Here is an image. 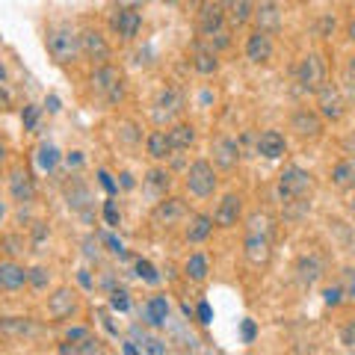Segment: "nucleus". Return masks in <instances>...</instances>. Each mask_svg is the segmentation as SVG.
Returning a JSON list of instances; mask_svg holds the SVG:
<instances>
[{"instance_id": "nucleus-1", "label": "nucleus", "mask_w": 355, "mask_h": 355, "mask_svg": "<svg viewBox=\"0 0 355 355\" xmlns=\"http://www.w3.org/2000/svg\"><path fill=\"white\" fill-rule=\"evenodd\" d=\"M44 44H48V53H51V60L57 65H69V62H74L83 53L80 33H77L74 27H69V24L51 27L48 36H44Z\"/></svg>"}, {"instance_id": "nucleus-2", "label": "nucleus", "mask_w": 355, "mask_h": 355, "mask_svg": "<svg viewBox=\"0 0 355 355\" xmlns=\"http://www.w3.org/2000/svg\"><path fill=\"white\" fill-rule=\"evenodd\" d=\"M311 190H314V181H311V175L305 169H299V166H287L279 175V198L287 207L308 205Z\"/></svg>"}, {"instance_id": "nucleus-3", "label": "nucleus", "mask_w": 355, "mask_h": 355, "mask_svg": "<svg viewBox=\"0 0 355 355\" xmlns=\"http://www.w3.org/2000/svg\"><path fill=\"white\" fill-rule=\"evenodd\" d=\"M92 89L98 95L104 98L107 104H119L121 98H125V74H121V69H116V65H98L95 74H92Z\"/></svg>"}, {"instance_id": "nucleus-4", "label": "nucleus", "mask_w": 355, "mask_h": 355, "mask_svg": "<svg viewBox=\"0 0 355 355\" xmlns=\"http://www.w3.org/2000/svg\"><path fill=\"white\" fill-rule=\"evenodd\" d=\"M187 190L198 198H207L214 196L216 190V172H214V163L207 160H196L190 169H187Z\"/></svg>"}, {"instance_id": "nucleus-5", "label": "nucleus", "mask_w": 355, "mask_h": 355, "mask_svg": "<svg viewBox=\"0 0 355 355\" xmlns=\"http://www.w3.org/2000/svg\"><path fill=\"white\" fill-rule=\"evenodd\" d=\"M296 74H299V83H302L308 92H317V89L326 83V74H329L326 60L320 57V53H308V57H302V62H299Z\"/></svg>"}, {"instance_id": "nucleus-6", "label": "nucleus", "mask_w": 355, "mask_h": 355, "mask_svg": "<svg viewBox=\"0 0 355 355\" xmlns=\"http://www.w3.org/2000/svg\"><path fill=\"white\" fill-rule=\"evenodd\" d=\"M317 107H320V116L329 119V121H338L347 110V101H343L340 89L335 83H323L317 89Z\"/></svg>"}, {"instance_id": "nucleus-7", "label": "nucleus", "mask_w": 355, "mask_h": 355, "mask_svg": "<svg viewBox=\"0 0 355 355\" xmlns=\"http://www.w3.org/2000/svg\"><path fill=\"white\" fill-rule=\"evenodd\" d=\"M243 252H246V261L252 266H266L270 258H272L270 234H263V231H249L246 243H243Z\"/></svg>"}, {"instance_id": "nucleus-8", "label": "nucleus", "mask_w": 355, "mask_h": 355, "mask_svg": "<svg viewBox=\"0 0 355 355\" xmlns=\"http://www.w3.org/2000/svg\"><path fill=\"white\" fill-rule=\"evenodd\" d=\"M80 48H83L86 57L92 62H98V65H104L110 60V42L104 39V33L95 30V27H89V30L80 33Z\"/></svg>"}, {"instance_id": "nucleus-9", "label": "nucleus", "mask_w": 355, "mask_h": 355, "mask_svg": "<svg viewBox=\"0 0 355 355\" xmlns=\"http://www.w3.org/2000/svg\"><path fill=\"white\" fill-rule=\"evenodd\" d=\"M291 130L299 139H317L323 133V119H320V113H311V110H296L291 119Z\"/></svg>"}, {"instance_id": "nucleus-10", "label": "nucleus", "mask_w": 355, "mask_h": 355, "mask_svg": "<svg viewBox=\"0 0 355 355\" xmlns=\"http://www.w3.org/2000/svg\"><path fill=\"white\" fill-rule=\"evenodd\" d=\"M110 27H113L121 39H133L139 33L142 27V15L137 12V9H130V6H119L113 18H110Z\"/></svg>"}, {"instance_id": "nucleus-11", "label": "nucleus", "mask_w": 355, "mask_h": 355, "mask_svg": "<svg viewBox=\"0 0 355 355\" xmlns=\"http://www.w3.org/2000/svg\"><path fill=\"white\" fill-rule=\"evenodd\" d=\"M210 154H214V163L219 166V169H225V172H231L240 163V146H237V139H231V137L214 139V148H210Z\"/></svg>"}, {"instance_id": "nucleus-12", "label": "nucleus", "mask_w": 355, "mask_h": 355, "mask_svg": "<svg viewBox=\"0 0 355 355\" xmlns=\"http://www.w3.org/2000/svg\"><path fill=\"white\" fill-rule=\"evenodd\" d=\"M74 311H77V293L71 287H60V291H53L48 296V314L53 320H65V317H71Z\"/></svg>"}, {"instance_id": "nucleus-13", "label": "nucleus", "mask_w": 355, "mask_h": 355, "mask_svg": "<svg viewBox=\"0 0 355 355\" xmlns=\"http://www.w3.org/2000/svg\"><path fill=\"white\" fill-rule=\"evenodd\" d=\"M154 107H157V110H154V119H157V121L172 119V116H178L184 110V92L178 86H166Z\"/></svg>"}, {"instance_id": "nucleus-14", "label": "nucleus", "mask_w": 355, "mask_h": 355, "mask_svg": "<svg viewBox=\"0 0 355 355\" xmlns=\"http://www.w3.org/2000/svg\"><path fill=\"white\" fill-rule=\"evenodd\" d=\"M252 21H254V27L263 30V33H275L282 27V12H279V3L275 0H261L258 6H254V12H252Z\"/></svg>"}, {"instance_id": "nucleus-15", "label": "nucleus", "mask_w": 355, "mask_h": 355, "mask_svg": "<svg viewBox=\"0 0 355 355\" xmlns=\"http://www.w3.org/2000/svg\"><path fill=\"white\" fill-rule=\"evenodd\" d=\"M246 57L252 62H270L272 60V33H263V30H254L252 36L246 39Z\"/></svg>"}, {"instance_id": "nucleus-16", "label": "nucleus", "mask_w": 355, "mask_h": 355, "mask_svg": "<svg viewBox=\"0 0 355 355\" xmlns=\"http://www.w3.org/2000/svg\"><path fill=\"white\" fill-rule=\"evenodd\" d=\"M219 27H225V6L219 0H207L198 12V30H202V36H210Z\"/></svg>"}, {"instance_id": "nucleus-17", "label": "nucleus", "mask_w": 355, "mask_h": 355, "mask_svg": "<svg viewBox=\"0 0 355 355\" xmlns=\"http://www.w3.org/2000/svg\"><path fill=\"white\" fill-rule=\"evenodd\" d=\"M9 193L21 205H30L36 198V184H33L27 169H12V175H9Z\"/></svg>"}, {"instance_id": "nucleus-18", "label": "nucleus", "mask_w": 355, "mask_h": 355, "mask_svg": "<svg viewBox=\"0 0 355 355\" xmlns=\"http://www.w3.org/2000/svg\"><path fill=\"white\" fill-rule=\"evenodd\" d=\"M65 202H69V207L77 210V214L89 216V207H92V193H89V187L83 181L71 178V181L65 184Z\"/></svg>"}, {"instance_id": "nucleus-19", "label": "nucleus", "mask_w": 355, "mask_h": 355, "mask_svg": "<svg viewBox=\"0 0 355 355\" xmlns=\"http://www.w3.org/2000/svg\"><path fill=\"white\" fill-rule=\"evenodd\" d=\"M240 214H243V198L234 196V193H228V196L219 202L216 214H214V222H216L219 228H231V225H237Z\"/></svg>"}, {"instance_id": "nucleus-20", "label": "nucleus", "mask_w": 355, "mask_h": 355, "mask_svg": "<svg viewBox=\"0 0 355 355\" xmlns=\"http://www.w3.org/2000/svg\"><path fill=\"white\" fill-rule=\"evenodd\" d=\"M184 214H187V207H184V202H181V198H166V202H160L157 207H154L151 219H154V225H160V228H169V225H175V222L181 219Z\"/></svg>"}, {"instance_id": "nucleus-21", "label": "nucleus", "mask_w": 355, "mask_h": 355, "mask_svg": "<svg viewBox=\"0 0 355 355\" xmlns=\"http://www.w3.org/2000/svg\"><path fill=\"white\" fill-rule=\"evenodd\" d=\"M30 279V270H24L15 261H0V287L3 291H21Z\"/></svg>"}, {"instance_id": "nucleus-22", "label": "nucleus", "mask_w": 355, "mask_h": 355, "mask_svg": "<svg viewBox=\"0 0 355 355\" xmlns=\"http://www.w3.org/2000/svg\"><path fill=\"white\" fill-rule=\"evenodd\" d=\"M0 335L6 338H33L39 335V326L30 317H0Z\"/></svg>"}, {"instance_id": "nucleus-23", "label": "nucleus", "mask_w": 355, "mask_h": 355, "mask_svg": "<svg viewBox=\"0 0 355 355\" xmlns=\"http://www.w3.org/2000/svg\"><path fill=\"white\" fill-rule=\"evenodd\" d=\"M142 320L154 329H163L166 320H169V299L166 296H151L146 305H142Z\"/></svg>"}, {"instance_id": "nucleus-24", "label": "nucleus", "mask_w": 355, "mask_h": 355, "mask_svg": "<svg viewBox=\"0 0 355 355\" xmlns=\"http://www.w3.org/2000/svg\"><path fill=\"white\" fill-rule=\"evenodd\" d=\"M287 151V139L282 137L279 130H263L258 137V154L266 160H279L282 154Z\"/></svg>"}, {"instance_id": "nucleus-25", "label": "nucleus", "mask_w": 355, "mask_h": 355, "mask_svg": "<svg viewBox=\"0 0 355 355\" xmlns=\"http://www.w3.org/2000/svg\"><path fill=\"white\" fill-rule=\"evenodd\" d=\"M320 275H323V261L317 258V254H302V258L296 261V279L302 284H314L320 282Z\"/></svg>"}, {"instance_id": "nucleus-26", "label": "nucleus", "mask_w": 355, "mask_h": 355, "mask_svg": "<svg viewBox=\"0 0 355 355\" xmlns=\"http://www.w3.org/2000/svg\"><path fill=\"white\" fill-rule=\"evenodd\" d=\"M331 184H335L338 190H355V160L352 157L335 163V169H331Z\"/></svg>"}, {"instance_id": "nucleus-27", "label": "nucleus", "mask_w": 355, "mask_h": 355, "mask_svg": "<svg viewBox=\"0 0 355 355\" xmlns=\"http://www.w3.org/2000/svg\"><path fill=\"white\" fill-rule=\"evenodd\" d=\"M193 69L198 74H214L219 69L216 51L214 48H205V44H196V48H193Z\"/></svg>"}, {"instance_id": "nucleus-28", "label": "nucleus", "mask_w": 355, "mask_h": 355, "mask_svg": "<svg viewBox=\"0 0 355 355\" xmlns=\"http://www.w3.org/2000/svg\"><path fill=\"white\" fill-rule=\"evenodd\" d=\"M148 154L154 160H169L172 157V151H175V146H172V139H169V133H163V130H154V133H148Z\"/></svg>"}, {"instance_id": "nucleus-29", "label": "nucleus", "mask_w": 355, "mask_h": 355, "mask_svg": "<svg viewBox=\"0 0 355 355\" xmlns=\"http://www.w3.org/2000/svg\"><path fill=\"white\" fill-rule=\"evenodd\" d=\"M214 216H205V214H198L190 219V225H187V240L190 243H205L210 237V231H214Z\"/></svg>"}, {"instance_id": "nucleus-30", "label": "nucleus", "mask_w": 355, "mask_h": 355, "mask_svg": "<svg viewBox=\"0 0 355 355\" xmlns=\"http://www.w3.org/2000/svg\"><path fill=\"white\" fill-rule=\"evenodd\" d=\"M60 352H74V355H98V352H104V347H101V340L98 338H83V340H77V343H62L60 347Z\"/></svg>"}, {"instance_id": "nucleus-31", "label": "nucleus", "mask_w": 355, "mask_h": 355, "mask_svg": "<svg viewBox=\"0 0 355 355\" xmlns=\"http://www.w3.org/2000/svg\"><path fill=\"white\" fill-rule=\"evenodd\" d=\"M169 139H172L175 151L190 148L193 142H196V128H193V125H175V128L169 130Z\"/></svg>"}, {"instance_id": "nucleus-32", "label": "nucleus", "mask_w": 355, "mask_h": 355, "mask_svg": "<svg viewBox=\"0 0 355 355\" xmlns=\"http://www.w3.org/2000/svg\"><path fill=\"white\" fill-rule=\"evenodd\" d=\"M184 272H187V279L190 282H205L207 279V258L205 254H190L187 258V263H184Z\"/></svg>"}, {"instance_id": "nucleus-33", "label": "nucleus", "mask_w": 355, "mask_h": 355, "mask_svg": "<svg viewBox=\"0 0 355 355\" xmlns=\"http://www.w3.org/2000/svg\"><path fill=\"white\" fill-rule=\"evenodd\" d=\"M252 12H254L252 0H234V3H231V24L243 27L246 21H252Z\"/></svg>"}, {"instance_id": "nucleus-34", "label": "nucleus", "mask_w": 355, "mask_h": 355, "mask_svg": "<svg viewBox=\"0 0 355 355\" xmlns=\"http://www.w3.org/2000/svg\"><path fill=\"white\" fill-rule=\"evenodd\" d=\"M57 160H60V151L53 148V146H48V142H44V146L39 148V166L42 169H53V166H57Z\"/></svg>"}, {"instance_id": "nucleus-35", "label": "nucleus", "mask_w": 355, "mask_h": 355, "mask_svg": "<svg viewBox=\"0 0 355 355\" xmlns=\"http://www.w3.org/2000/svg\"><path fill=\"white\" fill-rule=\"evenodd\" d=\"M48 282H51V272L44 270V266H33L27 284H30V287H36V291H42V287H48Z\"/></svg>"}, {"instance_id": "nucleus-36", "label": "nucleus", "mask_w": 355, "mask_h": 355, "mask_svg": "<svg viewBox=\"0 0 355 355\" xmlns=\"http://www.w3.org/2000/svg\"><path fill=\"white\" fill-rule=\"evenodd\" d=\"M340 287H343V296L355 302V270H352V266L340 270Z\"/></svg>"}, {"instance_id": "nucleus-37", "label": "nucleus", "mask_w": 355, "mask_h": 355, "mask_svg": "<svg viewBox=\"0 0 355 355\" xmlns=\"http://www.w3.org/2000/svg\"><path fill=\"white\" fill-rule=\"evenodd\" d=\"M137 275L139 279H146L148 284H160V275H157V270H154V266L148 263V261H137Z\"/></svg>"}, {"instance_id": "nucleus-38", "label": "nucleus", "mask_w": 355, "mask_h": 355, "mask_svg": "<svg viewBox=\"0 0 355 355\" xmlns=\"http://www.w3.org/2000/svg\"><path fill=\"white\" fill-rule=\"evenodd\" d=\"M148 184L157 187V190H169L172 178H169V172H163V169H151V172H148Z\"/></svg>"}, {"instance_id": "nucleus-39", "label": "nucleus", "mask_w": 355, "mask_h": 355, "mask_svg": "<svg viewBox=\"0 0 355 355\" xmlns=\"http://www.w3.org/2000/svg\"><path fill=\"white\" fill-rule=\"evenodd\" d=\"M210 48H214V51H222V48H228V44H231V36H228V30L225 27H219L216 33H210Z\"/></svg>"}, {"instance_id": "nucleus-40", "label": "nucleus", "mask_w": 355, "mask_h": 355, "mask_svg": "<svg viewBox=\"0 0 355 355\" xmlns=\"http://www.w3.org/2000/svg\"><path fill=\"white\" fill-rule=\"evenodd\" d=\"M110 308H113V311H128L130 308L128 291H113V293H110Z\"/></svg>"}, {"instance_id": "nucleus-41", "label": "nucleus", "mask_w": 355, "mask_h": 355, "mask_svg": "<svg viewBox=\"0 0 355 355\" xmlns=\"http://www.w3.org/2000/svg\"><path fill=\"white\" fill-rule=\"evenodd\" d=\"M323 302L331 305V308L340 305V302H343V287H340V284H338V287H326V291H323Z\"/></svg>"}, {"instance_id": "nucleus-42", "label": "nucleus", "mask_w": 355, "mask_h": 355, "mask_svg": "<svg viewBox=\"0 0 355 355\" xmlns=\"http://www.w3.org/2000/svg\"><path fill=\"white\" fill-rule=\"evenodd\" d=\"M3 246H6L9 254H21V252H24V240L15 237V234H9V237H3Z\"/></svg>"}, {"instance_id": "nucleus-43", "label": "nucleus", "mask_w": 355, "mask_h": 355, "mask_svg": "<svg viewBox=\"0 0 355 355\" xmlns=\"http://www.w3.org/2000/svg\"><path fill=\"white\" fill-rule=\"evenodd\" d=\"M196 314H198V323L202 326H207L210 320H214V308H210L207 302H198V308H196Z\"/></svg>"}, {"instance_id": "nucleus-44", "label": "nucleus", "mask_w": 355, "mask_h": 355, "mask_svg": "<svg viewBox=\"0 0 355 355\" xmlns=\"http://www.w3.org/2000/svg\"><path fill=\"white\" fill-rule=\"evenodd\" d=\"M104 219L110 222V225H119V207H116V202H104Z\"/></svg>"}, {"instance_id": "nucleus-45", "label": "nucleus", "mask_w": 355, "mask_h": 355, "mask_svg": "<svg viewBox=\"0 0 355 355\" xmlns=\"http://www.w3.org/2000/svg\"><path fill=\"white\" fill-rule=\"evenodd\" d=\"M146 352H154V355H163V352H169V347H166L163 340H157V338H148L146 340V347H142Z\"/></svg>"}, {"instance_id": "nucleus-46", "label": "nucleus", "mask_w": 355, "mask_h": 355, "mask_svg": "<svg viewBox=\"0 0 355 355\" xmlns=\"http://www.w3.org/2000/svg\"><path fill=\"white\" fill-rule=\"evenodd\" d=\"M36 119H39V107H24V128L27 130L36 128Z\"/></svg>"}, {"instance_id": "nucleus-47", "label": "nucleus", "mask_w": 355, "mask_h": 355, "mask_svg": "<svg viewBox=\"0 0 355 355\" xmlns=\"http://www.w3.org/2000/svg\"><path fill=\"white\" fill-rule=\"evenodd\" d=\"M340 340L347 343V347H355V323H349V326L340 329Z\"/></svg>"}, {"instance_id": "nucleus-48", "label": "nucleus", "mask_w": 355, "mask_h": 355, "mask_svg": "<svg viewBox=\"0 0 355 355\" xmlns=\"http://www.w3.org/2000/svg\"><path fill=\"white\" fill-rule=\"evenodd\" d=\"M83 338H89V329H83V326H77V329H69V335H65V340H71V343L83 340Z\"/></svg>"}, {"instance_id": "nucleus-49", "label": "nucleus", "mask_w": 355, "mask_h": 355, "mask_svg": "<svg viewBox=\"0 0 355 355\" xmlns=\"http://www.w3.org/2000/svg\"><path fill=\"white\" fill-rule=\"evenodd\" d=\"M243 340H246V343L254 340V323H252V320H243Z\"/></svg>"}, {"instance_id": "nucleus-50", "label": "nucleus", "mask_w": 355, "mask_h": 355, "mask_svg": "<svg viewBox=\"0 0 355 355\" xmlns=\"http://www.w3.org/2000/svg\"><path fill=\"white\" fill-rule=\"evenodd\" d=\"M104 243L110 246V252H116V254H125V249H121V243H119L113 234H104Z\"/></svg>"}, {"instance_id": "nucleus-51", "label": "nucleus", "mask_w": 355, "mask_h": 355, "mask_svg": "<svg viewBox=\"0 0 355 355\" xmlns=\"http://www.w3.org/2000/svg\"><path fill=\"white\" fill-rule=\"evenodd\" d=\"M98 178H101V184L107 187V193H116V190H119V187L113 184V178H110L107 172H98Z\"/></svg>"}, {"instance_id": "nucleus-52", "label": "nucleus", "mask_w": 355, "mask_h": 355, "mask_svg": "<svg viewBox=\"0 0 355 355\" xmlns=\"http://www.w3.org/2000/svg\"><path fill=\"white\" fill-rule=\"evenodd\" d=\"M9 107V95H6V89L0 86V110H6Z\"/></svg>"}, {"instance_id": "nucleus-53", "label": "nucleus", "mask_w": 355, "mask_h": 355, "mask_svg": "<svg viewBox=\"0 0 355 355\" xmlns=\"http://www.w3.org/2000/svg\"><path fill=\"white\" fill-rule=\"evenodd\" d=\"M48 110H51V113H57V110H60V101H57V98H48Z\"/></svg>"}, {"instance_id": "nucleus-54", "label": "nucleus", "mask_w": 355, "mask_h": 355, "mask_svg": "<svg viewBox=\"0 0 355 355\" xmlns=\"http://www.w3.org/2000/svg\"><path fill=\"white\" fill-rule=\"evenodd\" d=\"M347 36H349V42L355 44V18L349 21V27H347Z\"/></svg>"}, {"instance_id": "nucleus-55", "label": "nucleus", "mask_w": 355, "mask_h": 355, "mask_svg": "<svg viewBox=\"0 0 355 355\" xmlns=\"http://www.w3.org/2000/svg\"><path fill=\"white\" fill-rule=\"evenodd\" d=\"M119 3H121V6H130V9H137V6L142 3V0H119Z\"/></svg>"}, {"instance_id": "nucleus-56", "label": "nucleus", "mask_w": 355, "mask_h": 355, "mask_svg": "<svg viewBox=\"0 0 355 355\" xmlns=\"http://www.w3.org/2000/svg\"><path fill=\"white\" fill-rule=\"evenodd\" d=\"M347 246H349V252L355 254V231H349V237H347Z\"/></svg>"}, {"instance_id": "nucleus-57", "label": "nucleus", "mask_w": 355, "mask_h": 355, "mask_svg": "<svg viewBox=\"0 0 355 355\" xmlns=\"http://www.w3.org/2000/svg\"><path fill=\"white\" fill-rule=\"evenodd\" d=\"M6 83V69H3V62H0V86Z\"/></svg>"}, {"instance_id": "nucleus-58", "label": "nucleus", "mask_w": 355, "mask_h": 355, "mask_svg": "<svg viewBox=\"0 0 355 355\" xmlns=\"http://www.w3.org/2000/svg\"><path fill=\"white\" fill-rule=\"evenodd\" d=\"M349 77H355V53L349 57Z\"/></svg>"}, {"instance_id": "nucleus-59", "label": "nucleus", "mask_w": 355, "mask_h": 355, "mask_svg": "<svg viewBox=\"0 0 355 355\" xmlns=\"http://www.w3.org/2000/svg\"><path fill=\"white\" fill-rule=\"evenodd\" d=\"M6 160V148H3V142H0V163Z\"/></svg>"}, {"instance_id": "nucleus-60", "label": "nucleus", "mask_w": 355, "mask_h": 355, "mask_svg": "<svg viewBox=\"0 0 355 355\" xmlns=\"http://www.w3.org/2000/svg\"><path fill=\"white\" fill-rule=\"evenodd\" d=\"M3 216H6V205H3V202H0V219H3Z\"/></svg>"}, {"instance_id": "nucleus-61", "label": "nucleus", "mask_w": 355, "mask_h": 355, "mask_svg": "<svg viewBox=\"0 0 355 355\" xmlns=\"http://www.w3.org/2000/svg\"><path fill=\"white\" fill-rule=\"evenodd\" d=\"M349 210H352V216H355V196H352V202H349Z\"/></svg>"}, {"instance_id": "nucleus-62", "label": "nucleus", "mask_w": 355, "mask_h": 355, "mask_svg": "<svg viewBox=\"0 0 355 355\" xmlns=\"http://www.w3.org/2000/svg\"><path fill=\"white\" fill-rule=\"evenodd\" d=\"M219 3H222V6H228V3H234V0H219Z\"/></svg>"}]
</instances>
